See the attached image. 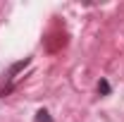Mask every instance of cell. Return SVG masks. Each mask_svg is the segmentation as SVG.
Here are the masks:
<instances>
[{
    "mask_svg": "<svg viewBox=\"0 0 124 122\" xmlns=\"http://www.w3.org/2000/svg\"><path fill=\"white\" fill-rule=\"evenodd\" d=\"M36 122H53V115H50L48 110H43V108H41V110L36 113Z\"/></svg>",
    "mask_w": 124,
    "mask_h": 122,
    "instance_id": "6da1fadb",
    "label": "cell"
},
{
    "mask_svg": "<svg viewBox=\"0 0 124 122\" xmlns=\"http://www.w3.org/2000/svg\"><path fill=\"white\" fill-rule=\"evenodd\" d=\"M98 93H110V84L105 81V79H103V81L98 84Z\"/></svg>",
    "mask_w": 124,
    "mask_h": 122,
    "instance_id": "7a4b0ae2",
    "label": "cell"
}]
</instances>
